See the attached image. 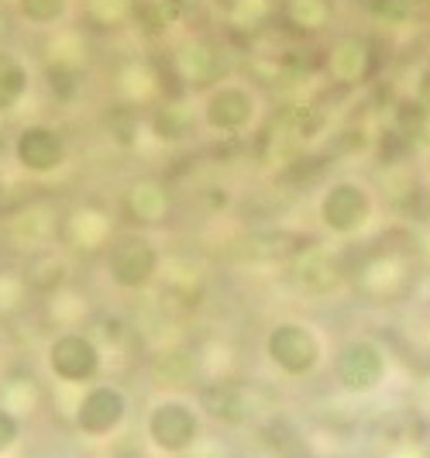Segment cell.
<instances>
[{"mask_svg":"<svg viewBox=\"0 0 430 458\" xmlns=\"http://www.w3.org/2000/svg\"><path fill=\"white\" fill-rule=\"evenodd\" d=\"M417 107L430 117V69L420 76V83H417Z\"/></svg>","mask_w":430,"mask_h":458,"instance_id":"ac0fdd59","label":"cell"},{"mask_svg":"<svg viewBox=\"0 0 430 458\" xmlns=\"http://www.w3.org/2000/svg\"><path fill=\"white\" fill-rule=\"evenodd\" d=\"M197 407L204 411V417L221 420L224 428H245L255 420V403L241 386H200L197 390Z\"/></svg>","mask_w":430,"mask_h":458,"instance_id":"30bf717a","label":"cell"},{"mask_svg":"<svg viewBox=\"0 0 430 458\" xmlns=\"http://www.w3.org/2000/svg\"><path fill=\"white\" fill-rule=\"evenodd\" d=\"M327 69L338 83H358L365 72H368V46L358 38H341L338 46L331 48V59Z\"/></svg>","mask_w":430,"mask_h":458,"instance_id":"4fadbf2b","label":"cell"},{"mask_svg":"<svg viewBox=\"0 0 430 458\" xmlns=\"http://www.w3.org/2000/svg\"><path fill=\"white\" fill-rule=\"evenodd\" d=\"M104 273L117 293H141L162 273V252L156 238L141 228H128L111 234L104 249Z\"/></svg>","mask_w":430,"mask_h":458,"instance_id":"5b68a950","label":"cell"},{"mask_svg":"<svg viewBox=\"0 0 430 458\" xmlns=\"http://www.w3.org/2000/svg\"><path fill=\"white\" fill-rule=\"evenodd\" d=\"M262 359L279 379L307 383L331 362V348L317 324L303 321V318H282L269 324L262 338Z\"/></svg>","mask_w":430,"mask_h":458,"instance_id":"7a4b0ae2","label":"cell"},{"mask_svg":"<svg viewBox=\"0 0 430 458\" xmlns=\"http://www.w3.org/2000/svg\"><path fill=\"white\" fill-rule=\"evenodd\" d=\"M18 11L28 24H38V28H48V24L63 21L69 11V0H18Z\"/></svg>","mask_w":430,"mask_h":458,"instance_id":"9a60e30c","label":"cell"},{"mask_svg":"<svg viewBox=\"0 0 430 458\" xmlns=\"http://www.w3.org/2000/svg\"><path fill=\"white\" fill-rule=\"evenodd\" d=\"M293 21L299 28H320L327 21V4L324 0H293Z\"/></svg>","mask_w":430,"mask_h":458,"instance_id":"e0dca14e","label":"cell"},{"mask_svg":"<svg viewBox=\"0 0 430 458\" xmlns=\"http://www.w3.org/2000/svg\"><path fill=\"white\" fill-rule=\"evenodd\" d=\"M375 190L358 176H341L317 197V221L331 238H358L375 221Z\"/></svg>","mask_w":430,"mask_h":458,"instance_id":"8992f818","label":"cell"},{"mask_svg":"<svg viewBox=\"0 0 430 458\" xmlns=\"http://www.w3.org/2000/svg\"><path fill=\"white\" fill-rule=\"evenodd\" d=\"M141 435L156 458H190L204 445L207 417L193 396L162 393L145 407Z\"/></svg>","mask_w":430,"mask_h":458,"instance_id":"6da1fadb","label":"cell"},{"mask_svg":"<svg viewBox=\"0 0 430 458\" xmlns=\"http://www.w3.org/2000/svg\"><path fill=\"white\" fill-rule=\"evenodd\" d=\"M331 379L338 393L351 400H368L383 393L392 379V355L379 338L372 335H348L331 352Z\"/></svg>","mask_w":430,"mask_h":458,"instance_id":"3957f363","label":"cell"},{"mask_svg":"<svg viewBox=\"0 0 430 458\" xmlns=\"http://www.w3.org/2000/svg\"><path fill=\"white\" fill-rule=\"evenodd\" d=\"M420 169H424V180L430 183V148L424 152V162H420Z\"/></svg>","mask_w":430,"mask_h":458,"instance_id":"ffe728a7","label":"cell"},{"mask_svg":"<svg viewBox=\"0 0 430 458\" xmlns=\"http://www.w3.org/2000/svg\"><path fill=\"white\" fill-rule=\"evenodd\" d=\"M11 159L28 176H55L66 165L69 145L59 128L35 121L18 128V135H11Z\"/></svg>","mask_w":430,"mask_h":458,"instance_id":"9c48e42d","label":"cell"},{"mask_svg":"<svg viewBox=\"0 0 430 458\" xmlns=\"http://www.w3.org/2000/svg\"><path fill=\"white\" fill-rule=\"evenodd\" d=\"M11 152V135H7V128H4V121H0V159Z\"/></svg>","mask_w":430,"mask_h":458,"instance_id":"d6986e66","label":"cell"},{"mask_svg":"<svg viewBox=\"0 0 430 458\" xmlns=\"http://www.w3.org/2000/svg\"><path fill=\"white\" fill-rule=\"evenodd\" d=\"M69 420H72V431L87 441H97V445L114 441L131 420V396L124 386L100 379V383L76 393Z\"/></svg>","mask_w":430,"mask_h":458,"instance_id":"52a82bcc","label":"cell"},{"mask_svg":"<svg viewBox=\"0 0 430 458\" xmlns=\"http://www.w3.org/2000/svg\"><path fill=\"white\" fill-rule=\"evenodd\" d=\"M169 214V190L156 180H141L128 190V217L138 228H148V225H162Z\"/></svg>","mask_w":430,"mask_h":458,"instance_id":"8fae6325","label":"cell"},{"mask_svg":"<svg viewBox=\"0 0 430 458\" xmlns=\"http://www.w3.org/2000/svg\"><path fill=\"white\" fill-rule=\"evenodd\" d=\"M424 0H368V11L385 24H403L420 11Z\"/></svg>","mask_w":430,"mask_h":458,"instance_id":"2e32d148","label":"cell"},{"mask_svg":"<svg viewBox=\"0 0 430 458\" xmlns=\"http://www.w3.org/2000/svg\"><path fill=\"white\" fill-rule=\"evenodd\" d=\"M389 458H427V455H424V452H409L407 448V452H396V455H389Z\"/></svg>","mask_w":430,"mask_h":458,"instance_id":"44dd1931","label":"cell"},{"mask_svg":"<svg viewBox=\"0 0 430 458\" xmlns=\"http://www.w3.org/2000/svg\"><path fill=\"white\" fill-rule=\"evenodd\" d=\"M31 93V69L14 52L0 48V114L18 111Z\"/></svg>","mask_w":430,"mask_h":458,"instance_id":"7c38bea8","label":"cell"},{"mask_svg":"<svg viewBox=\"0 0 430 458\" xmlns=\"http://www.w3.org/2000/svg\"><path fill=\"white\" fill-rule=\"evenodd\" d=\"M262 114V100L249 83H217L210 87L200 104V121L214 135L238 138L255 128Z\"/></svg>","mask_w":430,"mask_h":458,"instance_id":"ba28073f","label":"cell"},{"mask_svg":"<svg viewBox=\"0 0 430 458\" xmlns=\"http://www.w3.org/2000/svg\"><path fill=\"white\" fill-rule=\"evenodd\" d=\"M24 435H28V420L14 407H7L0 400V458L14 455L24 445Z\"/></svg>","mask_w":430,"mask_h":458,"instance_id":"5bb4252c","label":"cell"},{"mask_svg":"<svg viewBox=\"0 0 430 458\" xmlns=\"http://www.w3.org/2000/svg\"><path fill=\"white\" fill-rule=\"evenodd\" d=\"M424 455H427V458H430V437H427V452H424Z\"/></svg>","mask_w":430,"mask_h":458,"instance_id":"7402d4cb","label":"cell"},{"mask_svg":"<svg viewBox=\"0 0 430 458\" xmlns=\"http://www.w3.org/2000/svg\"><path fill=\"white\" fill-rule=\"evenodd\" d=\"M42 366H46L48 379L55 386L80 393L104 379L107 352H104V344L97 342L90 331L66 327V331L48 338L46 352H42Z\"/></svg>","mask_w":430,"mask_h":458,"instance_id":"277c9868","label":"cell"}]
</instances>
